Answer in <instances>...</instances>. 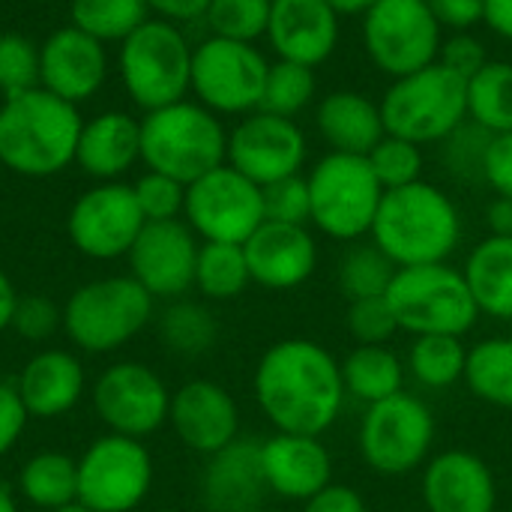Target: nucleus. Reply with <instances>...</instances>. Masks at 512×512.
<instances>
[{
    "instance_id": "obj_1",
    "label": "nucleus",
    "mask_w": 512,
    "mask_h": 512,
    "mask_svg": "<svg viewBox=\"0 0 512 512\" xmlns=\"http://www.w3.org/2000/svg\"><path fill=\"white\" fill-rule=\"evenodd\" d=\"M255 399L279 432L321 438L345 405L342 363L312 342H276L255 369Z\"/></svg>"
},
{
    "instance_id": "obj_2",
    "label": "nucleus",
    "mask_w": 512,
    "mask_h": 512,
    "mask_svg": "<svg viewBox=\"0 0 512 512\" xmlns=\"http://www.w3.org/2000/svg\"><path fill=\"white\" fill-rule=\"evenodd\" d=\"M78 105L33 87L0 102V165L21 177H54L75 162Z\"/></svg>"
},
{
    "instance_id": "obj_3",
    "label": "nucleus",
    "mask_w": 512,
    "mask_h": 512,
    "mask_svg": "<svg viewBox=\"0 0 512 512\" xmlns=\"http://www.w3.org/2000/svg\"><path fill=\"white\" fill-rule=\"evenodd\" d=\"M372 240L396 267L444 264L462 240V219L447 192L417 180L384 192Z\"/></svg>"
},
{
    "instance_id": "obj_4",
    "label": "nucleus",
    "mask_w": 512,
    "mask_h": 512,
    "mask_svg": "<svg viewBox=\"0 0 512 512\" xmlns=\"http://www.w3.org/2000/svg\"><path fill=\"white\" fill-rule=\"evenodd\" d=\"M228 132L210 108L201 102H171L165 108L147 111L141 120V162L147 171L195 183L207 171L225 165Z\"/></svg>"
},
{
    "instance_id": "obj_5",
    "label": "nucleus",
    "mask_w": 512,
    "mask_h": 512,
    "mask_svg": "<svg viewBox=\"0 0 512 512\" xmlns=\"http://www.w3.org/2000/svg\"><path fill=\"white\" fill-rule=\"evenodd\" d=\"M381 117L387 135L420 147L447 141L468 120V81L435 60L432 66L393 78L381 99Z\"/></svg>"
},
{
    "instance_id": "obj_6",
    "label": "nucleus",
    "mask_w": 512,
    "mask_h": 512,
    "mask_svg": "<svg viewBox=\"0 0 512 512\" xmlns=\"http://www.w3.org/2000/svg\"><path fill=\"white\" fill-rule=\"evenodd\" d=\"M384 297L399 330L414 336H465L480 318L465 273L447 261L399 267Z\"/></svg>"
},
{
    "instance_id": "obj_7",
    "label": "nucleus",
    "mask_w": 512,
    "mask_h": 512,
    "mask_svg": "<svg viewBox=\"0 0 512 512\" xmlns=\"http://www.w3.org/2000/svg\"><path fill=\"white\" fill-rule=\"evenodd\" d=\"M192 51L183 30L165 18H147L120 42V78L141 111L186 99L192 90Z\"/></svg>"
},
{
    "instance_id": "obj_8",
    "label": "nucleus",
    "mask_w": 512,
    "mask_h": 512,
    "mask_svg": "<svg viewBox=\"0 0 512 512\" xmlns=\"http://www.w3.org/2000/svg\"><path fill=\"white\" fill-rule=\"evenodd\" d=\"M306 180L312 198V225L321 228V234L345 243H357L360 237L372 234L384 186L378 183L366 156L330 150Z\"/></svg>"
},
{
    "instance_id": "obj_9",
    "label": "nucleus",
    "mask_w": 512,
    "mask_h": 512,
    "mask_svg": "<svg viewBox=\"0 0 512 512\" xmlns=\"http://www.w3.org/2000/svg\"><path fill=\"white\" fill-rule=\"evenodd\" d=\"M153 318V297L132 276H108L81 285L66 309L63 330L90 354H108L135 339Z\"/></svg>"
},
{
    "instance_id": "obj_10",
    "label": "nucleus",
    "mask_w": 512,
    "mask_h": 512,
    "mask_svg": "<svg viewBox=\"0 0 512 512\" xmlns=\"http://www.w3.org/2000/svg\"><path fill=\"white\" fill-rule=\"evenodd\" d=\"M441 30L426 0H378L363 15L366 54L390 78L432 66L441 54Z\"/></svg>"
},
{
    "instance_id": "obj_11",
    "label": "nucleus",
    "mask_w": 512,
    "mask_h": 512,
    "mask_svg": "<svg viewBox=\"0 0 512 512\" xmlns=\"http://www.w3.org/2000/svg\"><path fill=\"white\" fill-rule=\"evenodd\" d=\"M267 57L252 42L210 36L192 51V93L213 114H252L261 108Z\"/></svg>"
},
{
    "instance_id": "obj_12",
    "label": "nucleus",
    "mask_w": 512,
    "mask_h": 512,
    "mask_svg": "<svg viewBox=\"0 0 512 512\" xmlns=\"http://www.w3.org/2000/svg\"><path fill=\"white\" fill-rule=\"evenodd\" d=\"M186 225L204 243H246L264 225L261 186L228 162L186 186Z\"/></svg>"
},
{
    "instance_id": "obj_13",
    "label": "nucleus",
    "mask_w": 512,
    "mask_h": 512,
    "mask_svg": "<svg viewBox=\"0 0 512 512\" xmlns=\"http://www.w3.org/2000/svg\"><path fill=\"white\" fill-rule=\"evenodd\" d=\"M435 441V417L411 393H396L369 405L360 423V453L369 468L387 477L411 474L426 462Z\"/></svg>"
},
{
    "instance_id": "obj_14",
    "label": "nucleus",
    "mask_w": 512,
    "mask_h": 512,
    "mask_svg": "<svg viewBox=\"0 0 512 512\" xmlns=\"http://www.w3.org/2000/svg\"><path fill=\"white\" fill-rule=\"evenodd\" d=\"M153 486V459L138 438L105 435L78 459V504L93 512H132Z\"/></svg>"
},
{
    "instance_id": "obj_15",
    "label": "nucleus",
    "mask_w": 512,
    "mask_h": 512,
    "mask_svg": "<svg viewBox=\"0 0 512 512\" xmlns=\"http://www.w3.org/2000/svg\"><path fill=\"white\" fill-rule=\"evenodd\" d=\"M147 225L132 186L99 183L87 189L69 210L66 231L72 246L96 261H114L129 255L135 237Z\"/></svg>"
},
{
    "instance_id": "obj_16",
    "label": "nucleus",
    "mask_w": 512,
    "mask_h": 512,
    "mask_svg": "<svg viewBox=\"0 0 512 512\" xmlns=\"http://www.w3.org/2000/svg\"><path fill=\"white\" fill-rule=\"evenodd\" d=\"M309 144L297 120L270 111L246 114L228 132V165L258 186L300 174Z\"/></svg>"
},
{
    "instance_id": "obj_17",
    "label": "nucleus",
    "mask_w": 512,
    "mask_h": 512,
    "mask_svg": "<svg viewBox=\"0 0 512 512\" xmlns=\"http://www.w3.org/2000/svg\"><path fill=\"white\" fill-rule=\"evenodd\" d=\"M93 408L114 435L141 441L168 420L171 393L150 366L117 363L99 375L93 387Z\"/></svg>"
},
{
    "instance_id": "obj_18",
    "label": "nucleus",
    "mask_w": 512,
    "mask_h": 512,
    "mask_svg": "<svg viewBox=\"0 0 512 512\" xmlns=\"http://www.w3.org/2000/svg\"><path fill=\"white\" fill-rule=\"evenodd\" d=\"M198 240L195 231L180 222H147L129 249V276L141 282V288L156 297H180L195 285L198 264Z\"/></svg>"
},
{
    "instance_id": "obj_19",
    "label": "nucleus",
    "mask_w": 512,
    "mask_h": 512,
    "mask_svg": "<svg viewBox=\"0 0 512 512\" xmlns=\"http://www.w3.org/2000/svg\"><path fill=\"white\" fill-rule=\"evenodd\" d=\"M108 75V54L99 39L66 24L39 45V87L78 105L90 99Z\"/></svg>"
},
{
    "instance_id": "obj_20",
    "label": "nucleus",
    "mask_w": 512,
    "mask_h": 512,
    "mask_svg": "<svg viewBox=\"0 0 512 512\" xmlns=\"http://www.w3.org/2000/svg\"><path fill=\"white\" fill-rule=\"evenodd\" d=\"M168 423L189 450L213 456L237 441L240 411L225 387L213 381H189L171 396Z\"/></svg>"
},
{
    "instance_id": "obj_21",
    "label": "nucleus",
    "mask_w": 512,
    "mask_h": 512,
    "mask_svg": "<svg viewBox=\"0 0 512 512\" xmlns=\"http://www.w3.org/2000/svg\"><path fill=\"white\" fill-rule=\"evenodd\" d=\"M267 42L279 60L315 69L339 45V12L327 0H273Z\"/></svg>"
},
{
    "instance_id": "obj_22",
    "label": "nucleus",
    "mask_w": 512,
    "mask_h": 512,
    "mask_svg": "<svg viewBox=\"0 0 512 512\" xmlns=\"http://www.w3.org/2000/svg\"><path fill=\"white\" fill-rule=\"evenodd\" d=\"M243 252L252 282L270 291L303 285L318 264V246L306 225H282L264 219V225L243 243Z\"/></svg>"
},
{
    "instance_id": "obj_23",
    "label": "nucleus",
    "mask_w": 512,
    "mask_h": 512,
    "mask_svg": "<svg viewBox=\"0 0 512 512\" xmlns=\"http://www.w3.org/2000/svg\"><path fill=\"white\" fill-rule=\"evenodd\" d=\"M261 468L273 495L288 501H309L330 486L333 462L321 438L276 432L261 441Z\"/></svg>"
},
{
    "instance_id": "obj_24",
    "label": "nucleus",
    "mask_w": 512,
    "mask_h": 512,
    "mask_svg": "<svg viewBox=\"0 0 512 512\" xmlns=\"http://www.w3.org/2000/svg\"><path fill=\"white\" fill-rule=\"evenodd\" d=\"M423 501L429 512H495L498 486L480 456L447 450L423 474Z\"/></svg>"
},
{
    "instance_id": "obj_25",
    "label": "nucleus",
    "mask_w": 512,
    "mask_h": 512,
    "mask_svg": "<svg viewBox=\"0 0 512 512\" xmlns=\"http://www.w3.org/2000/svg\"><path fill=\"white\" fill-rule=\"evenodd\" d=\"M201 492L210 512H261V501L270 492L261 468V441L237 438L213 453Z\"/></svg>"
},
{
    "instance_id": "obj_26",
    "label": "nucleus",
    "mask_w": 512,
    "mask_h": 512,
    "mask_svg": "<svg viewBox=\"0 0 512 512\" xmlns=\"http://www.w3.org/2000/svg\"><path fill=\"white\" fill-rule=\"evenodd\" d=\"M27 417L54 420L69 414L84 396V369L69 351H39L15 384Z\"/></svg>"
},
{
    "instance_id": "obj_27",
    "label": "nucleus",
    "mask_w": 512,
    "mask_h": 512,
    "mask_svg": "<svg viewBox=\"0 0 512 512\" xmlns=\"http://www.w3.org/2000/svg\"><path fill=\"white\" fill-rule=\"evenodd\" d=\"M138 159H141V120L123 111H105L81 126L75 165L84 174L111 183L120 174H126Z\"/></svg>"
},
{
    "instance_id": "obj_28",
    "label": "nucleus",
    "mask_w": 512,
    "mask_h": 512,
    "mask_svg": "<svg viewBox=\"0 0 512 512\" xmlns=\"http://www.w3.org/2000/svg\"><path fill=\"white\" fill-rule=\"evenodd\" d=\"M315 126L333 153L369 156V150L387 135L381 102L357 90H333L315 111Z\"/></svg>"
},
{
    "instance_id": "obj_29",
    "label": "nucleus",
    "mask_w": 512,
    "mask_h": 512,
    "mask_svg": "<svg viewBox=\"0 0 512 512\" xmlns=\"http://www.w3.org/2000/svg\"><path fill=\"white\" fill-rule=\"evenodd\" d=\"M462 273L480 312L512 318V237L489 234L474 246Z\"/></svg>"
},
{
    "instance_id": "obj_30",
    "label": "nucleus",
    "mask_w": 512,
    "mask_h": 512,
    "mask_svg": "<svg viewBox=\"0 0 512 512\" xmlns=\"http://www.w3.org/2000/svg\"><path fill=\"white\" fill-rule=\"evenodd\" d=\"M342 381L345 393L366 405H375L402 393L405 366L387 345H360L342 363Z\"/></svg>"
},
{
    "instance_id": "obj_31",
    "label": "nucleus",
    "mask_w": 512,
    "mask_h": 512,
    "mask_svg": "<svg viewBox=\"0 0 512 512\" xmlns=\"http://www.w3.org/2000/svg\"><path fill=\"white\" fill-rule=\"evenodd\" d=\"M21 495L39 510H60L78 501V462L66 453H36L18 477Z\"/></svg>"
},
{
    "instance_id": "obj_32",
    "label": "nucleus",
    "mask_w": 512,
    "mask_h": 512,
    "mask_svg": "<svg viewBox=\"0 0 512 512\" xmlns=\"http://www.w3.org/2000/svg\"><path fill=\"white\" fill-rule=\"evenodd\" d=\"M468 120L492 135L512 132V63L489 60L468 81Z\"/></svg>"
},
{
    "instance_id": "obj_33",
    "label": "nucleus",
    "mask_w": 512,
    "mask_h": 512,
    "mask_svg": "<svg viewBox=\"0 0 512 512\" xmlns=\"http://www.w3.org/2000/svg\"><path fill=\"white\" fill-rule=\"evenodd\" d=\"M465 381L474 396L512 411V339L495 336L468 351Z\"/></svg>"
},
{
    "instance_id": "obj_34",
    "label": "nucleus",
    "mask_w": 512,
    "mask_h": 512,
    "mask_svg": "<svg viewBox=\"0 0 512 512\" xmlns=\"http://www.w3.org/2000/svg\"><path fill=\"white\" fill-rule=\"evenodd\" d=\"M252 282L240 243H201L195 264V288L210 300H234Z\"/></svg>"
},
{
    "instance_id": "obj_35",
    "label": "nucleus",
    "mask_w": 512,
    "mask_h": 512,
    "mask_svg": "<svg viewBox=\"0 0 512 512\" xmlns=\"http://www.w3.org/2000/svg\"><path fill=\"white\" fill-rule=\"evenodd\" d=\"M147 0H72L69 18L72 27L90 33L93 39L123 42L147 21Z\"/></svg>"
},
{
    "instance_id": "obj_36",
    "label": "nucleus",
    "mask_w": 512,
    "mask_h": 512,
    "mask_svg": "<svg viewBox=\"0 0 512 512\" xmlns=\"http://www.w3.org/2000/svg\"><path fill=\"white\" fill-rule=\"evenodd\" d=\"M396 270L399 267L387 258V252L375 240L354 243L339 258L336 282H339V291L354 303V300H366V297H384Z\"/></svg>"
},
{
    "instance_id": "obj_37",
    "label": "nucleus",
    "mask_w": 512,
    "mask_h": 512,
    "mask_svg": "<svg viewBox=\"0 0 512 512\" xmlns=\"http://www.w3.org/2000/svg\"><path fill=\"white\" fill-rule=\"evenodd\" d=\"M468 351L462 336H417L408 354L411 375L432 390H447L465 378Z\"/></svg>"
},
{
    "instance_id": "obj_38",
    "label": "nucleus",
    "mask_w": 512,
    "mask_h": 512,
    "mask_svg": "<svg viewBox=\"0 0 512 512\" xmlns=\"http://www.w3.org/2000/svg\"><path fill=\"white\" fill-rule=\"evenodd\" d=\"M315 90H318V78L312 66H303L294 60H276L267 69L258 111H270V114L294 120L300 111L309 108V102L315 99Z\"/></svg>"
},
{
    "instance_id": "obj_39",
    "label": "nucleus",
    "mask_w": 512,
    "mask_h": 512,
    "mask_svg": "<svg viewBox=\"0 0 512 512\" xmlns=\"http://www.w3.org/2000/svg\"><path fill=\"white\" fill-rule=\"evenodd\" d=\"M273 0H210L204 21L210 27V36L234 39V42H252L267 36Z\"/></svg>"
},
{
    "instance_id": "obj_40",
    "label": "nucleus",
    "mask_w": 512,
    "mask_h": 512,
    "mask_svg": "<svg viewBox=\"0 0 512 512\" xmlns=\"http://www.w3.org/2000/svg\"><path fill=\"white\" fill-rule=\"evenodd\" d=\"M162 339L174 354L198 357L213 348L216 342V321L198 303H174L162 315Z\"/></svg>"
},
{
    "instance_id": "obj_41",
    "label": "nucleus",
    "mask_w": 512,
    "mask_h": 512,
    "mask_svg": "<svg viewBox=\"0 0 512 512\" xmlns=\"http://www.w3.org/2000/svg\"><path fill=\"white\" fill-rule=\"evenodd\" d=\"M369 165L378 177V183L387 189H402L417 180H423V147L396 135H384L369 150Z\"/></svg>"
},
{
    "instance_id": "obj_42",
    "label": "nucleus",
    "mask_w": 512,
    "mask_h": 512,
    "mask_svg": "<svg viewBox=\"0 0 512 512\" xmlns=\"http://www.w3.org/2000/svg\"><path fill=\"white\" fill-rule=\"evenodd\" d=\"M39 87V45L21 33L0 36V93L18 96Z\"/></svg>"
},
{
    "instance_id": "obj_43",
    "label": "nucleus",
    "mask_w": 512,
    "mask_h": 512,
    "mask_svg": "<svg viewBox=\"0 0 512 512\" xmlns=\"http://www.w3.org/2000/svg\"><path fill=\"white\" fill-rule=\"evenodd\" d=\"M135 201L147 222H168L177 219L186 207V186L174 177H165L159 171H147L132 183Z\"/></svg>"
},
{
    "instance_id": "obj_44",
    "label": "nucleus",
    "mask_w": 512,
    "mask_h": 512,
    "mask_svg": "<svg viewBox=\"0 0 512 512\" xmlns=\"http://www.w3.org/2000/svg\"><path fill=\"white\" fill-rule=\"evenodd\" d=\"M264 198V219L282 222V225H306L312 222V198H309V180L303 174L276 180L270 186H261Z\"/></svg>"
},
{
    "instance_id": "obj_45",
    "label": "nucleus",
    "mask_w": 512,
    "mask_h": 512,
    "mask_svg": "<svg viewBox=\"0 0 512 512\" xmlns=\"http://www.w3.org/2000/svg\"><path fill=\"white\" fill-rule=\"evenodd\" d=\"M489 138L492 132H486L474 120H465L447 138V165L459 180H483V159H486Z\"/></svg>"
},
{
    "instance_id": "obj_46",
    "label": "nucleus",
    "mask_w": 512,
    "mask_h": 512,
    "mask_svg": "<svg viewBox=\"0 0 512 512\" xmlns=\"http://www.w3.org/2000/svg\"><path fill=\"white\" fill-rule=\"evenodd\" d=\"M348 330L360 345H387L399 324L387 297H366L348 306Z\"/></svg>"
},
{
    "instance_id": "obj_47",
    "label": "nucleus",
    "mask_w": 512,
    "mask_h": 512,
    "mask_svg": "<svg viewBox=\"0 0 512 512\" xmlns=\"http://www.w3.org/2000/svg\"><path fill=\"white\" fill-rule=\"evenodd\" d=\"M63 324V315L57 306L45 297H18L15 315H12V330L30 342L48 339L57 327Z\"/></svg>"
},
{
    "instance_id": "obj_48",
    "label": "nucleus",
    "mask_w": 512,
    "mask_h": 512,
    "mask_svg": "<svg viewBox=\"0 0 512 512\" xmlns=\"http://www.w3.org/2000/svg\"><path fill=\"white\" fill-rule=\"evenodd\" d=\"M489 51L486 45L468 30V33H453L447 42H441V54H438V63L447 66L453 75L471 81L486 63H489Z\"/></svg>"
},
{
    "instance_id": "obj_49",
    "label": "nucleus",
    "mask_w": 512,
    "mask_h": 512,
    "mask_svg": "<svg viewBox=\"0 0 512 512\" xmlns=\"http://www.w3.org/2000/svg\"><path fill=\"white\" fill-rule=\"evenodd\" d=\"M483 183L501 198H512V132L489 138L483 159Z\"/></svg>"
},
{
    "instance_id": "obj_50",
    "label": "nucleus",
    "mask_w": 512,
    "mask_h": 512,
    "mask_svg": "<svg viewBox=\"0 0 512 512\" xmlns=\"http://www.w3.org/2000/svg\"><path fill=\"white\" fill-rule=\"evenodd\" d=\"M435 21L453 33H468L471 27L483 24L486 0H426Z\"/></svg>"
},
{
    "instance_id": "obj_51",
    "label": "nucleus",
    "mask_w": 512,
    "mask_h": 512,
    "mask_svg": "<svg viewBox=\"0 0 512 512\" xmlns=\"http://www.w3.org/2000/svg\"><path fill=\"white\" fill-rule=\"evenodd\" d=\"M27 420L30 417L21 405L18 390L9 384H0V456H6L21 441Z\"/></svg>"
},
{
    "instance_id": "obj_52",
    "label": "nucleus",
    "mask_w": 512,
    "mask_h": 512,
    "mask_svg": "<svg viewBox=\"0 0 512 512\" xmlns=\"http://www.w3.org/2000/svg\"><path fill=\"white\" fill-rule=\"evenodd\" d=\"M303 512H369L366 501L351 489V486H336L330 483L327 489H321L318 495H312L306 501Z\"/></svg>"
},
{
    "instance_id": "obj_53",
    "label": "nucleus",
    "mask_w": 512,
    "mask_h": 512,
    "mask_svg": "<svg viewBox=\"0 0 512 512\" xmlns=\"http://www.w3.org/2000/svg\"><path fill=\"white\" fill-rule=\"evenodd\" d=\"M150 12H156L159 18L171 21V24H180V21H195V18H204L210 0H147Z\"/></svg>"
},
{
    "instance_id": "obj_54",
    "label": "nucleus",
    "mask_w": 512,
    "mask_h": 512,
    "mask_svg": "<svg viewBox=\"0 0 512 512\" xmlns=\"http://www.w3.org/2000/svg\"><path fill=\"white\" fill-rule=\"evenodd\" d=\"M483 24H489L492 33L512 42V0H486Z\"/></svg>"
},
{
    "instance_id": "obj_55",
    "label": "nucleus",
    "mask_w": 512,
    "mask_h": 512,
    "mask_svg": "<svg viewBox=\"0 0 512 512\" xmlns=\"http://www.w3.org/2000/svg\"><path fill=\"white\" fill-rule=\"evenodd\" d=\"M486 225L492 237H512V198L495 195V201L486 207Z\"/></svg>"
},
{
    "instance_id": "obj_56",
    "label": "nucleus",
    "mask_w": 512,
    "mask_h": 512,
    "mask_svg": "<svg viewBox=\"0 0 512 512\" xmlns=\"http://www.w3.org/2000/svg\"><path fill=\"white\" fill-rule=\"evenodd\" d=\"M15 306H18V291L12 285V279L0 270V330H9L12 327Z\"/></svg>"
},
{
    "instance_id": "obj_57",
    "label": "nucleus",
    "mask_w": 512,
    "mask_h": 512,
    "mask_svg": "<svg viewBox=\"0 0 512 512\" xmlns=\"http://www.w3.org/2000/svg\"><path fill=\"white\" fill-rule=\"evenodd\" d=\"M336 12H339V18L342 15H366L378 0H327Z\"/></svg>"
},
{
    "instance_id": "obj_58",
    "label": "nucleus",
    "mask_w": 512,
    "mask_h": 512,
    "mask_svg": "<svg viewBox=\"0 0 512 512\" xmlns=\"http://www.w3.org/2000/svg\"><path fill=\"white\" fill-rule=\"evenodd\" d=\"M0 512H18V504L12 498V492L6 486H0Z\"/></svg>"
},
{
    "instance_id": "obj_59",
    "label": "nucleus",
    "mask_w": 512,
    "mask_h": 512,
    "mask_svg": "<svg viewBox=\"0 0 512 512\" xmlns=\"http://www.w3.org/2000/svg\"><path fill=\"white\" fill-rule=\"evenodd\" d=\"M54 512H93V510H87L84 504H78V501H72V504H66V507H60V510H54Z\"/></svg>"
},
{
    "instance_id": "obj_60",
    "label": "nucleus",
    "mask_w": 512,
    "mask_h": 512,
    "mask_svg": "<svg viewBox=\"0 0 512 512\" xmlns=\"http://www.w3.org/2000/svg\"><path fill=\"white\" fill-rule=\"evenodd\" d=\"M261 512H267V510H261Z\"/></svg>"
}]
</instances>
